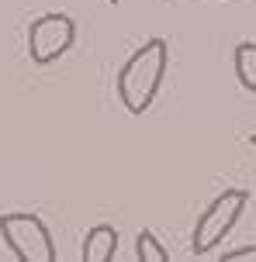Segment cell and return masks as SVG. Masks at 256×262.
<instances>
[{"label":"cell","mask_w":256,"mask_h":262,"mask_svg":"<svg viewBox=\"0 0 256 262\" xmlns=\"http://www.w3.org/2000/svg\"><path fill=\"white\" fill-rule=\"evenodd\" d=\"M111 4H118V0H111Z\"/></svg>","instance_id":"30bf717a"},{"label":"cell","mask_w":256,"mask_h":262,"mask_svg":"<svg viewBox=\"0 0 256 262\" xmlns=\"http://www.w3.org/2000/svg\"><path fill=\"white\" fill-rule=\"evenodd\" d=\"M246 204H249V193H246V190H222V193L201 210V217H198V224H194V235H190L194 255L215 252L218 245L232 235V228L239 224Z\"/></svg>","instance_id":"7a4b0ae2"},{"label":"cell","mask_w":256,"mask_h":262,"mask_svg":"<svg viewBox=\"0 0 256 262\" xmlns=\"http://www.w3.org/2000/svg\"><path fill=\"white\" fill-rule=\"evenodd\" d=\"M235 79H239V86L249 93H256V41H239L235 45Z\"/></svg>","instance_id":"8992f818"},{"label":"cell","mask_w":256,"mask_h":262,"mask_svg":"<svg viewBox=\"0 0 256 262\" xmlns=\"http://www.w3.org/2000/svg\"><path fill=\"white\" fill-rule=\"evenodd\" d=\"M118 252V231L111 224H97L83 238V262H111Z\"/></svg>","instance_id":"5b68a950"},{"label":"cell","mask_w":256,"mask_h":262,"mask_svg":"<svg viewBox=\"0 0 256 262\" xmlns=\"http://www.w3.org/2000/svg\"><path fill=\"white\" fill-rule=\"evenodd\" d=\"M135 259L139 262H170V252L163 249V242L152 231H139L135 235Z\"/></svg>","instance_id":"52a82bcc"},{"label":"cell","mask_w":256,"mask_h":262,"mask_svg":"<svg viewBox=\"0 0 256 262\" xmlns=\"http://www.w3.org/2000/svg\"><path fill=\"white\" fill-rule=\"evenodd\" d=\"M249 145H253V148H256V135H249Z\"/></svg>","instance_id":"9c48e42d"},{"label":"cell","mask_w":256,"mask_h":262,"mask_svg":"<svg viewBox=\"0 0 256 262\" xmlns=\"http://www.w3.org/2000/svg\"><path fill=\"white\" fill-rule=\"evenodd\" d=\"M222 262H256V245H246V249H232L222 255Z\"/></svg>","instance_id":"ba28073f"},{"label":"cell","mask_w":256,"mask_h":262,"mask_svg":"<svg viewBox=\"0 0 256 262\" xmlns=\"http://www.w3.org/2000/svg\"><path fill=\"white\" fill-rule=\"evenodd\" d=\"M76 41V21L69 14H38L28 25V59L35 66H52L73 49Z\"/></svg>","instance_id":"277c9868"},{"label":"cell","mask_w":256,"mask_h":262,"mask_svg":"<svg viewBox=\"0 0 256 262\" xmlns=\"http://www.w3.org/2000/svg\"><path fill=\"white\" fill-rule=\"evenodd\" d=\"M0 238L21 262H55V245L52 235L38 214H4L0 217Z\"/></svg>","instance_id":"3957f363"},{"label":"cell","mask_w":256,"mask_h":262,"mask_svg":"<svg viewBox=\"0 0 256 262\" xmlns=\"http://www.w3.org/2000/svg\"><path fill=\"white\" fill-rule=\"evenodd\" d=\"M166 66H170V45L163 38H149L135 49L125 66L118 69V100L128 114H146L152 100L160 97L163 90V79H166Z\"/></svg>","instance_id":"6da1fadb"}]
</instances>
